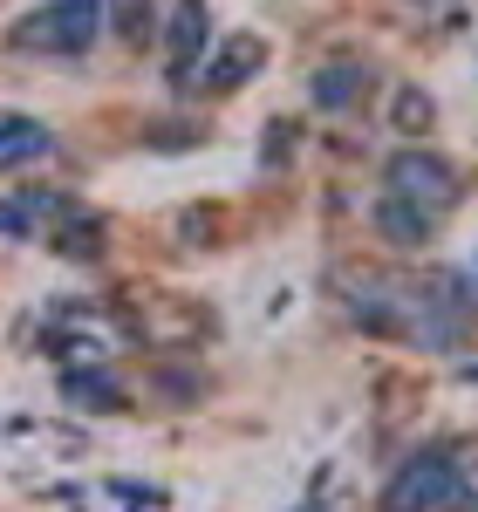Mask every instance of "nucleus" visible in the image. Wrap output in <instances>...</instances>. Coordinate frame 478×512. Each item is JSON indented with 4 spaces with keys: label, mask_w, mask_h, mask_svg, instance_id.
I'll return each mask as SVG.
<instances>
[{
    "label": "nucleus",
    "mask_w": 478,
    "mask_h": 512,
    "mask_svg": "<svg viewBox=\"0 0 478 512\" xmlns=\"http://www.w3.org/2000/svg\"><path fill=\"white\" fill-rule=\"evenodd\" d=\"M55 205H62V198H0V233H35V219L41 212H55Z\"/></svg>",
    "instance_id": "6e6552de"
},
{
    "label": "nucleus",
    "mask_w": 478,
    "mask_h": 512,
    "mask_svg": "<svg viewBox=\"0 0 478 512\" xmlns=\"http://www.w3.org/2000/svg\"><path fill=\"white\" fill-rule=\"evenodd\" d=\"M62 396L82 403V410H123V383L103 376V369H69V376H62Z\"/></svg>",
    "instance_id": "39448f33"
},
{
    "label": "nucleus",
    "mask_w": 478,
    "mask_h": 512,
    "mask_svg": "<svg viewBox=\"0 0 478 512\" xmlns=\"http://www.w3.org/2000/svg\"><path fill=\"white\" fill-rule=\"evenodd\" d=\"M35 151H48V137H41L35 123H0V164L35 158Z\"/></svg>",
    "instance_id": "1a4fd4ad"
},
{
    "label": "nucleus",
    "mask_w": 478,
    "mask_h": 512,
    "mask_svg": "<svg viewBox=\"0 0 478 512\" xmlns=\"http://www.w3.org/2000/svg\"><path fill=\"white\" fill-rule=\"evenodd\" d=\"M103 28V0H48L41 14H28L14 28V48L28 55H82Z\"/></svg>",
    "instance_id": "f257e3e1"
},
{
    "label": "nucleus",
    "mask_w": 478,
    "mask_h": 512,
    "mask_svg": "<svg viewBox=\"0 0 478 512\" xmlns=\"http://www.w3.org/2000/svg\"><path fill=\"white\" fill-rule=\"evenodd\" d=\"M158 396H185V403H192V396H205V376H199V369H164Z\"/></svg>",
    "instance_id": "9b49d317"
},
{
    "label": "nucleus",
    "mask_w": 478,
    "mask_h": 512,
    "mask_svg": "<svg viewBox=\"0 0 478 512\" xmlns=\"http://www.w3.org/2000/svg\"><path fill=\"white\" fill-rule=\"evenodd\" d=\"M356 96H362V69L356 62H349V69H321L315 76V103L321 110H349Z\"/></svg>",
    "instance_id": "0eeeda50"
},
{
    "label": "nucleus",
    "mask_w": 478,
    "mask_h": 512,
    "mask_svg": "<svg viewBox=\"0 0 478 512\" xmlns=\"http://www.w3.org/2000/svg\"><path fill=\"white\" fill-rule=\"evenodd\" d=\"M376 226H383V239H397V246H424L431 239V212L410 205V198H383L376 205Z\"/></svg>",
    "instance_id": "20e7f679"
},
{
    "label": "nucleus",
    "mask_w": 478,
    "mask_h": 512,
    "mask_svg": "<svg viewBox=\"0 0 478 512\" xmlns=\"http://www.w3.org/2000/svg\"><path fill=\"white\" fill-rule=\"evenodd\" d=\"M171 48H178V82H185V69L199 62V48H205V7L199 0H185V7L171 14Z\"/></svg>",
    "instance_id": "423d86ee"
},
{
    "label": "nucleus",
    "mask_w": 478,
    "mask_h": 512,
    "mask_svg": "<svg viewBox=\"0 0 478 512\" xmlns=\"http://www.w3.org/2000/svg\"><path fill=\"white\" fill-rule=\"evenodd\" d=\"M431 117H438V110H431V96H424V89H403V96H397V123H410V130H431Z\"/></svg>",
    "instance_id": "9d476101"
},
{
    "label": "nucleus",
    "mask_w": 478,
    "mask_h": 512,
    "mask_svg": "<svg viewBox=\"0 0 478 512\" xmlns=\"http://www.w3.org/2000/svg\"><path fill=\"white\" fill-rule=\"evenodd\" d=\"M444 506H458V458L451 451L410 458L383 492V512H444Z\"/></svg>",
    "instance_id": "f03ea898"
},
{
    "label": "nucleus",
    "mask_w": 478,
    "mask_h": 512,
    "mask_svg": "<svg viewBox=\"0 0 478 512\" xmlns=\"http://www.w3.org/2000/svg\"><path fill=\"white\" fill-rule=\"evenodd\" d=\"M390 198H410L424 212H444L458 198V171L444 158H431V151H403V158H390Z\"/></svg>",
    "instance_id": "7ed1b4c3"
},
{
    "label": "nucleus",
    "mask_w": 478,
    "mask_h": 512,
    "mask_svg": "<svg viewBox=\"0 0 478 512\" xmlns=\"http://www.w3.org/2000/svg\"><path fill=\"white\" fill-rule=\"evenodd\" d=\"M117 35H130V41H144V35H151V7H144V0H130V7L117 14Z\"/></svg>",
    "instance_id": "f8f14e48"
}]
</instances>
